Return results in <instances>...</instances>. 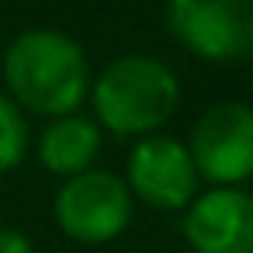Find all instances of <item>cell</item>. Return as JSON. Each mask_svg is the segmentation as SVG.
<instances>
[{"mask_svg": "<svg viewBox=\"0 0 253 253\" xmlns=\"http://www.w3.org/2000/svg\"><path fill=\"white\" fill-rule=\"evenodd\" d=\"M4 84L7 97L25 111L63 118L77 115V108L90 94V66L84 49L56 32L32 28L21 32L4 52Z\"/></svg>", "mask_w": 253, "mask_h": 253, "instance_id": "6da1fadb", "label": "cell"}, {"mask_svg": "<svg viewBox=\"0 0 253 253\" xmlns=\"http://www.w3.org/2000/svg\"><path fill=\"white\" fill-rule=\"evenodd\" d=\"M180 104V84L173 70L149 56H122L94 80L97 128L111 135H149L163 128Z\"/></svg>", "mask_w": 253, "mask_h": 253, "instance_id": "7a4b0ae2", "label": "cell"}, {"mask_svg": "<svg viewBox=\"0 0 253 253\" xmlns=\"http://www.w3.org/2000/svg\"><path fill=\"white\" fill-rule=\"evenodd\" d=\"M132 208H135L132 191L111 170H87L66 177L52 201L59 232L84 246H101L118 239L132 222Z\"/></svg>", "mask_w": 253, "mask_h": 253, "instance_id": "3957f363", "label": "cell"}, {"mask_svg": "<svg viewBox=\"0 0 253 253\" xmlns=\"http://www.w3.org/2000/svg\"><path fill=\"white\" fill-rule=\"evenodd\" d=\"M167 28L191 56L232 63L253 52V0H167Z\"/></svg>", "mask_w": 253, "mask_h": 253, "instance_id": "277c9868", "label": "cell"}, {"mask_svg": "<svg viewBox=\"0 0 253 253\" xmlns=\"http://www.w3.org/2000/svg\"><path fill=\"white\" fill-rule=\"evenodd\" d=\"M187 153L201 180L215 187H239L253 177V108L243 101H218L191 125Z\"/></svg>", "mask_w": 253, "mask_h": 253, "instance_id": "5b68a950", "label": "cell"}, {"mask_svg": "<svg viewBox=\"0 0 253 253\" xmlns=\"http://www.w3.org/2000/svg\"><path fill=\"white\" fill-rule=\"evenodd\" d=\"M198 170L184 142L170 135H146L128 153L125 167V187L132 198L146 201L160 211L187 208L198 198Z\"/></svg>", "mask_w": 253, "mask_h": 253, "instance_id": "8992f818", "label": "cell"}, {"mask_svg": "<svg viewBox=\"0 0 253 253\" xmlns=\"http://www.w3.org/2000/svg\"><path fill=\"white\" fill-rule=\"evenodd\" d=\"M180 229L194 253H253V194L211 187L187 205Z\"/></svg>", "mask_w": 253, "mask_h": 253, "instance_id": "52a82bcc", "label": "cell"}, {"mask_svg": "<svg viewBox=\"0 0 253 253\" xmlns=\"http://www.w3.org/2000/svg\"><path fill=\"white\" fill-rule=\"evenodd\" d=\"M101 153V128L90 118L63 115L52 118L39 135V160L56 177H77L94 170V160Z\"/></svg>", "mask_w": 253, "mask_h": 253, "instance_id": "ba28073f", "label": "cell"}, {"mask_svg": "<svg viewBox=\"0 0 253 253\" xmlns=\"http://www.w3.org/2000/svg\"><path fill=\"white\" fill-rule=\"evenodd\" d=\"M28 146H32V132L25 111L7 94H0V173L18 170L28 156Z\"/></svg>", "mask_w": 253, "mask_h": 253, "instance_id": "9c48e42d", "label": "cell"}, {"mask_svg": "<svg viewBox=\"0 0 253 253\" xmlns=\"http://www.w3.org/2000/svg\"><path fill=\"white\" fill-rule=\"evenodd\" d=\"M0 253H35V246L21 229L0 225Z\"/></svg>", "mask_w": 253, "mask_h": 253, "instance_id": "30bf717a", "label": "cell"}]
</instances>
